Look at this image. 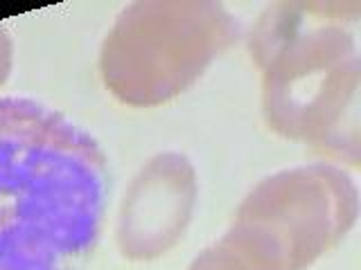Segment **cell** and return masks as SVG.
Instances as JSON below:
<instances>
[{
    "mask_svg": "<svg viewBox=\"0 0 361 270\" xmlns=\"http://www.w3.org/2000/svg\"><path fill=\"white\" fill-rule=\"evenodd\" d=\"M109 160L61 112L0 99V270H84L99 243Z\"/></svg>",
    "mask_w": 361,
    "mask_h": 270,
    "instance_id": "obj_1",
    "label": "cell"
},
{
    "mask_svg": "<svg viewBox=\"0 0 361 270\" xmlns=\"http://www.w3.org/2000/svg\"><path fill=\"white\" fill-rule=\"evenodd\" d=\"M359 16L355 0L278 3L248 34V54L262 70L267 127L353 167L361 158Z\"/></svg>",
    "mask_w": 361,
    "mask_h": 270,
    "instance_id": "obj_2",
    "label": "cell"
},
{
    "mask_svg": "<svg viewBox=\"0 0 361 270\" xmlns=\"http://www.w3.org/2000/svg\"><path fill=\"white\" fill-rule=\"evenodd\" d=\"M240 37V20L212 0H138L104 37L102 82L127 106H161L185 93Z\"/></svg>",
    "mask_w": 361,
    "mask_h": 270,
    "instance_id": "obj_3",
    "label": "cell"
},
{
    "mask_svg": "<svg viewBox=\"0 0 361 270\" xmlns=\"http://www.w3.org/2000/svg\"><path fill=\"white\" fill-rule=\"evenodd\" d=\"M359 217V191L341 167L314 162L264 178L233 223L257 232L285 270H307L345 239Z\"/></svg>",
    "mask_w": 361,
    "mask_h": 270,
    "instance_id": "obj_4",
    "label": "cell"
},
{
    "mask_svg": "<svg viewBox=\"0 0 361 270\" xmlns=\"http://www.w3.org/2000/svg\"><path fill=\"white\" fill-rule=\"evenodd\" d=\"M199 200V178L190 158L165 151L133 176L118 212L116 239L122 257L152 262L183 239Z\"/></svg>",
    "mask_w": 361,
    "mask_h": 270,
    "instance_id": "obj_5",
    "label": "cell"
},
{
    "mask_svg": "<svg viewBox=\"0 0 361 270\" xmlns=\"http://www.w3.org/2000/svg\"><path fill=\"white\" fill-rule=\"evenodd\" d=\"M188 270H285L280 255L257 232L233 223L217 243L206 248Z\"/></svg>",
    "mask_w": 361,
    "mask_h": 270,
    "instance_id": "obj_6",
    "label": "cell"
},
{
    "mask_svg": "<svg viewBox=\"0 0 361 270\" xmlns=\"http://www.w3.org/2000/svg\"><path fill=\"white\" fill-rule=\"evenodd\" d=\"M11 65H14V41H11L9 32L0 25V86L7 82Z\"/></svg>",
    "mask_w": 361,
    "mask_h": 270,
    "instance_id": "obj_7",
    "label": "cell"
}]
</instances>
